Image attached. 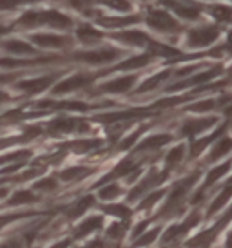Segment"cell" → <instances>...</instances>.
Wrapping results in <instances>:
<instances>
[{
  "instance_id": "cell-23",
  "label": "cell",
  "mask_w": 232,
  "mask_h": 248,
  "mask_svg": "<svg viewBox=\"0 0 232 248\" xmlns=\"http://www.w3.org/2000/svg\"><path fill=\"white\" fill-rule=\"evenodd\" d=\"M152 60H154V56L150 55V53L134 55V56H131V58H125V60H122L118 65H115V67H113V71H129V73H131V71L144 69V67H147Z\"/></svg>"
},
{
  "instance_id": "cell-21",
  "label": "cell",
  "mask_w": 232,
  "mask_h": 248,
  "mask_svg": "<svg viewBox=\"0 0 232 248\" xmlns=\"http://www.w3.org/2000/svg\"><path fill=\"white\" fill-rule=\"evenodd\" d=\"M96 172V167H89V165H73L64 169L60 174H58V179L64 181V183H78L82 179L89 178Z\"/></svg>"
},
{
  "instance_id": "cell-2",
  "label": "cell",
  "mask_w": 232,
  "mask_h": 248,
  "mask_svg": "<svg viewBox=\"0 0 232 248\" xmlns=\"http://www.w3.org/2000/svg\"><path fill=\"white\" fill-rule=\"evenodd\" d=\"M107 223V217L102 212H89L78 221L71 232V239L73 241H85V239H93L98 234H102L103 227Z\"/></svg>"
},
{
  "instance_id": "cell-12",
  "label": "cell",
  "mask_w": 232,
  "mask_h": 248,
  "mask_svg": "<svg viewBox=\"0 0 232 248\" xmlns=\"http://www.w3.org/2000/svg\"><path fill=\"white\" fill-rule=\"evenodd\" d=\"M138 83V75L136 73H129V75L118 76L113 80L100 83L98 91L105 93V94H127L129 91H133V87Z\"/></svg>"
},
{
  "instance_id": "cell-34",
  "label": "cell",
  "mask_w": 232,
  "mask_h": 248,
  "mask_svg": "<svg viewBox=\"0 0 232 248\" xmlns=\"http://www.w3.org/2000/svg\"><path fill=\"white\" fill-rule=\"evenodd\" d=\"M212 16L218 22H231L232 20V7L227 6H212Z\"/></svg>"
},
{
  "instance_id": "cell-6",
  "label": "cell",
  "mask_w": 232,
  "mask_h": 248,
  "mask_svg": "<svg viewBox=\"0 0 232 248\" xmlns=\"http://www.w3.org/2000/svg\"><path fill=\"white\" fill-rule=\"evenodd\" d=\"M122 51L115 47H100V49H91V51H82L76 53L75 58L89 65H107V63L116 62L118 58H122Z\"/></svg>"
},
{
  "instance_id": "cell-5",
  "label": "cell",
  "mask_w": 232,
  "mask_h": 248,
  "mask_svg": "<svg viewBox=\"0 0 232 248\" xmlns=\"http://www.w3.org/2000/svg\"><path fill=\"white\" fill-rule=\"evenodd\" d=\"M219 28L218 26H201L187 31V40L185 46L189 49H207L219 38Z\"/></svg>"
},
{
  "instance_id": "cell-29",
  "label": "cell",
  "mask_w": 232,
  "mask_h": 248,
  "mask_svg": "<svg viewBox=\"0 0 232 248\" xmlns=\"http://www.w3.org/2000/svg\"><path fill=\"white\" fill-rule=\"evenodd\" d=\"M103 145L102 140L98 138H91V140H76V141H73V143L69 145L71 149L75 152H78V154H87V152L91 151H96V149H100Z\"/></svg>"
},
{
  "instance_id": "cell-9",
  "label": "cell",
  "mask_w": 232,
  "mask_h": 248,
  "mask_svg": "<svg viewBox=\"0 0 232 248\" xmlns=\"http://www.w3.org/2000/svg\"><path fill=\"white\" fill-rule=\"evenodd\" d=\"M174 141V134L171 132H156V134H150L145 136L134 145V154H149V152H158L162 151L164 147L171 145Z\"/></svg>"
},
{
  "instance_id": "cell-25",
  "label": "cell",
  "mask_w": 232,
  "mask_h": 248,
  "mask_svg": "<svg viewBox=\"0 0 232 248\" xmlns=\"http://www.w3.org/2000/svg\"><path fill=\"white\" fill-rule=\"evenodd\" d=\"M76 38L82 44H85V46H93V44H98V42L102 40L103 35L102 31L95 29L91 24H82L80 28L76 29Z\"/></svg>"
},
{
  "instance_id": "cell-39",
  "label": "cell",
  "mask_w": 232,
  "mask_h": 248,
  "mask_svg": "<svg viewBox=\"0 0 232 248\" xmlns=\"http://www.w3.org/2000/svg\"><path fill=\"white\" fill-rule=\"evenodd\" d=\"M71 243H73V239L69 237V239H64V241H58V243H55L53 247H49V248H69L71 247Z\"/></svg>"
},
{
  "instance_id": "cell-37",
  "label": "cell",
  "mask_w": 232,
  "mask_h": 248,
  "mask_svg": "<svg viewBox=\"0 0 232 248\" xmlns=\"http://www.w3.org/2000/svg\"><path fill=\"white\" fill-rule=\"evenodd\" d=\"M36 0H0V9H11L15 6H20V4H31Z\"/></svg>"
},
{
  "instance_id": "cell-22",
  "label": "cell",
  "mask_w": 232,
  "mask_h": 248,
  "mask_svg": "<svg viewBox=\"0 0 232 248\" xmlns=\"http://www.w3.org/2000/svg\"><path fill=\"white\" fill-rule=\"evenodd\" d=\"M113 38H115V40H118V42L127 44V46H133V47H149V44L152 42V38H150L147 33H144V31H138V29L116 33Z\"/></svg>"
},
{
  "instance_id": "cell-28",
  "label": "cell",
  "mask_w": 232,
  "mask_h": 248,
  "mask_svg": "<svg viewBox=\"0 0 232 248\" xmlns=\"http://www.w3.org/2000/svg\"><path fill=\"white\" fill-rule=\"evenodd\" d=\"M219 109L218 107V100L216 98H205V100H199V102H194L191 104L185 110H189V112H196V114H207V112H212V110Z\"/></svg>"
},
{
  "instance_id": "cell-36",
  "label": "cell",
  "mask_w": 232,
  "mask_h": 248,
  "mask_svg": "<svg viewBox=\"0 0 232 248\" xmlns=\"http://www.w3.org/2000/svg\"><path fill=\"white\" fill-rule=\"evenodd\" d=\"M105 4L109 7H113V9H118V11H129V9H133V4H131L129 0H105Z\"/></svg>"
},
{
  "instance_id": "cell-17",
  "label": "cell",
  "mask_w": 232,
  "mask_h": 248,
  "mask_svg": "<svg viewBox=\"0 0 232 248\" xmlns=\"http://www.w3.org/2000/svg\"><path fill=\"white\" fill-rule=\"evenodd\" d=\"M232 152V136H219L212 147L209 149L207 156H205V163L207 165H216V163H221V159H225L229 154Z\"/></svg>"
},
{
  "instance_id": "cell-1",
  "label": "cell",
  "mask_w": 232,
  "mask_h": 248,
  "mask_svg": "<svg viewBox=\"0 0 232 248\" xmlns=\"http://www.w3.org/2000/svg\"><path fill=\"white\" fill-rule=\"evenodd\" d=\"M22 28H34V26H51L56 29H67L71 28L73 20L67 15L49 9V11H28L20 16L18 20Z\"/></svg>"
},
{
  "instance_id": "cell-11",
  "label": "cell",
  "mask_w": 232,
  "mask_h": 248,
  "mask_svg": "<svg viewBox=\"0 0 232 248\" xmlns=\"http://www.w3.org/2000/svg\"><path fill=\"white\" fill-rule=\"evenodd\" d=\"M98 212H102L105 217L116 221H125V223H133V219L136 217L134 208L127 205L125 201H115V203H100L96 205Z\"/></svg>"
},
{
  "instance_id": "cell-33",
  "label": "cell",
  "mask_w": 232,
  "mask_h": 248,
  "mask_svg": "<svg viewBox=\"0 0 232 248\" xmlns=\"http://www.w3.org/2000/svg\"><path fill=\"white\" fill-rule=\"evenodd\" d=\"M58 186H60L58 178H42L40 181L34 183V190H38L42 194H51V192H56Z\"/></svg>"
},
{
  "instance_id": "cell-32",
  "label": "cell",
  "mask_w": 232,
  "mask_h": 248,
  "mask_svg": "<svg viewBox=\"0 0 232 248\" xmlns=\"http://www.w3.org/2000/svg\"><path fill=\"white\" fill-rule=\"evenodd\" d=\"M38 201V196L31 190H18V192L13 194V198L9 200V205H31V203H36Z\"/></svg>"
},
{
  "instance_id": "cell-42",
  "label": "cell",
  "mask_w": 232,
  "mask_h": 248,
  "mask_svg": "<svg viewBox=\"0 0 232 248\" xmlns=\"http://www.w3.org/2000/svg\"><path fill=\"white\" fill-rule=\"evenodd\" d=\"M4 33H7V28L6 26H0V35H4Z\"/></svg>"
},
{
  "instance_id": "cell-24",
  "label": "cell",
  "mask_w": 232,
  "mask_h": 248,
  "mask_svg": "<svg viewBox=\"0 0 232 248\" xmlns=\"http://www.w3.org/2000/svg\"><path fill=\"white\" fill-rule=\"evenodd\" d=\"M172 75H174V69L160 71V73H156V75L149 76L144 83H140V85H138V89H136V93H138V94H144V93H150V91L158 89V87H160L164 82H169V80L172 78Z\"/></svg>"
},
{
  "instance_id": "cell-41",
  "label": "cell",
  "mask_w": 232,
  "mask_h": 248,
  "mask_svg": "<svg viewBox=\"0 0 232 248\" xmlns=\"http://www.w3.org/2000/svg\"><path fill=\"white\" fill-rule=\"evenodd\" d=\"M223 51H229V53L232 55V33L229 35V40H227V44L223 46Z\"/></svg>"
},
{
  "instance_id": "cell-20",
  "label": "cell",
  "mask_w": 232,
  "mask_h": 248,
  "mask_svg": "<svg viewBox=\"0 0 232 248\" xmlns=\"http://www.w3.org/2000/svg\"><path fill=\"white\" fill-rule=\"evenodd\" d=\"M31 42L42 49H64L71 44L67 36L55 35V33H36L31 36Z\"/></svg>"
},
{
  "instance_id": "cell-10",
  "label": "cell",
  "mask_w": 232,
  "mask_h": 248,
  "mask_svg": "<svg viewBox=\"0 0 232 248\" xmlns=\"http://www.w3.org/2000/svg\"><path fill=\"white\" fill-rule=\"evenodd\" d=\"M95 75H89V73H76V75L69 76L66 80L58 82L53 87V94L55 96H62V94H69V93H75V91H80L83 87H87L95 82Z\"/></svg>"
},
{
  "instance_id": "cell-26",
  "label": "cell",
  "mask_w": 232,
  "mask_h": 248,
  "mask_svg": "<svg viewBox=\"0 0 232 248\" xmlns=\"http://www.w3.org/2000/svg\"><path fill=\"white\" fill-rule=\"evenodd\" d=\"M4 49H6L7 53H11V55H17V56H29V55H36V47H33L29 42H24V40H7L4 42Z\"/></svg>"
},
{
  "instance_id": "cell-8",
  "label": "cell",
  "mask_w": 232,
  "mask_h": 248,
  "mask_svg": "<svg viewBox=\"0 0 232 248\" xmlns=\"http://www.w3.org/2000/svg\"><path fill=\"white\" fill-rule=\"evenodd\" d=\"M147 26L152 28L154 31L158 33H176L178 29H180V24L174 20V16L164 11V9H149V13H147Z\"/></svg>"
},
{
  "instance_id": "cell-7",
  "label": "cell",
  "mask_w": 232,
  "mask_h": 248,
  "mask_svg": "<svg viewBox=\"0 0 232 248\" xmlns=\"http://www.w3.org/2000/svg\"><path fill=\"white\" fill-rule=\"evenodd\" d=\"M227 129H229V124L225 122V124L219 125L218 129H214L211 134H205V136H198V138L191 140V143H187L189 145V149H187V159H191V161L198 159L199 156H201V154H203V152L219 138V136L225 134Z\"/></svg>"
},
{
  "instance_id": "cell-35",
  "label": "cell",
  "mask_w": 232,
  "mask_h": 248,
  "mask_svg": "<svg viewBox=\"0 0 232 248\" xmlns=\"http://www.w3.org/2000/svg\"><path fill=\"white\" fill-rule=\"evenodd\" d=\"M212 248H232V221L229 223V227L221 232L219 239L216 241V245Z\"/></svg>"
},
{
  "instance_id": "cell-16",
  "label": "cell",
  "mask_w": 232,
  "mask_h": 248,
  "mask_svg": "<svg viewBox=\"0 0 232 248\" xmlns=\"http://www.w3.org/2000/svg\"><path fill=\"white\" fill-rule=\"evenodd\" d=\"M162 230H164V225L162 223H154L145 232L136 235L134 239H131L123 248H156L158 241H160V235H162Z\"/></svg>"
},
{
  "instance_id": "cell-4",
  "label": "cell",
  "mask_w": 232,
  "mask_h": 248,
  "mask_svg": "<svg viewBox=\"0 0 232 248\" xmlns=\"http://www.w3.org/2000/svg\"><path fill=\"white\" fill-rule=\"evenodd\" d=\"M218 124H219V118L214 116V114H205V116H198V118H187V120L182 122L178 132H180L182 138L194 140V138H198V136H203V132L212 131Z\"/></svg>"
},
{
  "instance_id": "cell-3",
  "label": "cell",
  "mask_w": 232,
  "mask_h": 248,
  "mask_svg": "<svg viewBox=\"0 0 232 248\" xmlns=\"http://www.w3.org/2000/svg\"><path fill=\"white\" fill-rule=\"evenodd\" d=\"M221 73H223V67H221V65H211V67H207V69H203V71H196L194 75L183 78L182 82L167 85L165 91H167V93H178V91H185V89H199V87L209 85V83H211L214 78H218Z\"/></svg>"
},
{
  "instance_id": "cell-19",
  "label": "cell",
  "mask_w": 232,
  "mask_h": 248,
  "mask_svg": "<svg viewBox=\"0 0 232 248\" xmlns=\"http://www.w3.org/2000/svg\"><path fill=\"white\" fill-rule=\"evenodd\" d=\"M58 80V75H46L38 76V78H31V80H24V82L17 83V89H20L26 94H38L42 91H46L48 87H51L53 83Z\"/></svg>"
},
{
  "instance_id": "cell-31",
  "label": "cell",
  "mask_w": 232,
  "mask_h": 248,
  "mask_svg": "<svg viewBox=\"0 0 232 248\" xmlns=\"http://www.w3.org/2000/svg\"><path fill=\"white\" fill-rule=\"evenodd\" d=\"M100 24L105 26V28H125V26H131V24H136L140 22V16L133 15V16H118V18H109V16H103L100 18Z\"/></svg>"
},
{
  "instance_id": "cell-18",
  "label": "cell",
  "mask_w": 232,
  "mask_h": 248,
  "mask_svg": "<svg viewBox=\"0 0 232 248\" xmlns=\"http://www.w3.org/2000/svg\"><path fill=\"white\" fill-rule=\"evenodd\" d=\"M85 131H89V125L76 118H56L55 122L49 124V132L53 134H71V132Z\"/></svg>"
},
{
  "instance_id": "cell-40",
  "label": "cell",
  "mask_w": 232,
  "mask_h": 248,
  "mask_svg": "<svg viewBox=\"0 0 232 248\" xmlns=\"http://www.w3.org/2000/svg\"><path fill=\"white\" fill-rule=\"evenodd\" d=\"M4 248H22V241L15 239V241H9Z\"/></svg>"
},
{
  "instance_id": "cell-38",
  "label": "cell",
  "mask_w": 232,
  "mask_h": 248,
  "mask_svg": "<svg viewBox=\"0 0 232 248\" xmlns=\"http://www.w3.org/2000/svg\"><path fill=\"white\" fill-rule=\"evenodd\" d=\"M71 4L76 7V9H87V6H89V0H71Z\"/></svg>"
},
{
  "instance_id": "cell-13",
  "label": "cell",
  "mask_w": 232,
  "mask_h": 248,
  "mask_svg": "<svg viewBox=\"0 0 232 248\" xmlns=\"http://www.w3.org/2000/svg\"><path fill=\"white\" fill-rule=\"evenodd\" d=\"M187 149H189L187 141H182V143H176L174 147H171L164 154V163H162L160 169L172 176L180 167L183 165L185 159H187Z\"/></svg>"
},
{
  "instance_id": "cell-15",
  "label": "cell",
  "mask_w": 232,
  "mask_h": 248,
  "mask_svg": "<svg viewBox=\"0 0 232 248\" xmlns=\"http://www.w3.org/2000/svg\"><path fill=\"white\" fill-rule=\"evenodd\" d=\"M98 201H96V196L93 192L85 194L82 198H78L75 203H71L66 210V217L69 221H76V219H82L83 216H87L91 210H95Z\"/></svg>"
},
{
  "instance_id": "cell-27",
  "label": "cell",
  "mask_w": 232,
  "mask_h": 248,
  "mask_svg": "<svg viewBox=\"0 0 232 248\" xmlns=\"http://www.w3.org/2000/svg\"><path fill=\"white\" fill-rule=\"evenodd\" d=\"M149 125H140L138 129H134L133 132H127V134H123L122 138H120V143H118V149L120 151H129V149H134V145L142 140V134L145 132Z\"/></svg>"
},
{
  "instance_id": "cell-30",
  "label": "cell",
  "mask_w": 232,
  "mask_h": 248,
  "mask_svg": "<svg viewBox=\"0 0 232 248\" xmlns=\"http://www.w3.org/2000/svg\"><path fill=\"white\" fill-rule=\"evenodd\" d=\"M169 6L176 11V15H180V16H182V18H185V20H198L199 15H201V9H199V7L183 6V4H178V2H174V0H172Z\"/></svg>"
},
{
  "instance_id": "cell-43",
  "label": "cell",
  "mask_w": 232,
  "mask_h": 248,
  "mask_svg": "<svg viewBox=\"0 0 232 248\" xmlns=\"http://www.w3.org/2000/svg\"><path fill=\"white\" fill-rule=\"evenodd\" d=\"M4 100H6V96H4V94H0V104H2Z\"/></svg>"
},
{
  "instance_id": "cell-14",
  "label": "cell",
  "mask_w": 232,
  "mask_h": 248,
  "mask_svg": "<svg viewBox=\"0 0 232 248\" xmlns=\"http://www.w3.org/2000/svg\"><path fill=\"white\" fill-rule=\"evenodd\" d=\"M127 192V186L122 181H107L103 185L96 186V201L98 203H115V201H123Z\"/></svg>"
}]
</instances>
